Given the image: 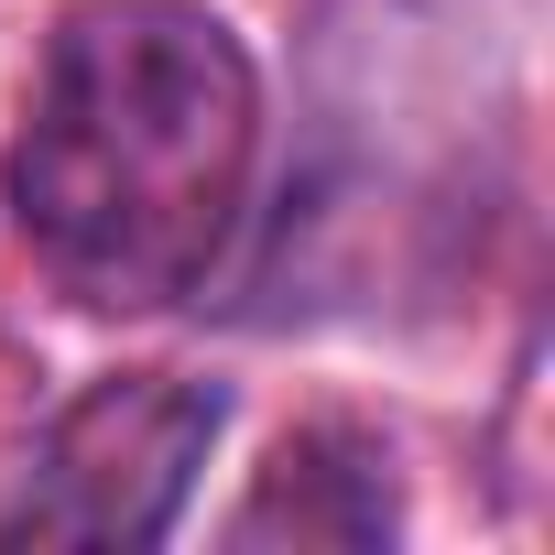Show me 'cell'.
Segmentation results:
<instances>
[{
  "mask_svg": "<svg viewBox=\"0 0 555 555\" xmlns=\"http://www.w3.org/2000/svg\"><path fill=\"white\" fill-rule=\"evenodd\" d=\"M261 164V66L207 0H77L44 34L0 207L44 284L164 317L218 284Z\"/></svg>",
  "mask_w": 555,
  "mask_h": 555,
  "instance_id": "obj_1",
  "label": "cell"
},
{
  "mask_svg": "<svg viewBox=\"0 0 555 555\" xmlns=\"http://www.w3.org/2000/svg\"><path fill=\"white\" fill-rule=\"evenodd\" d=\"M229 425L218 382L185 371H109L44 414L23 490L0 501V544H164L185 490Z\"/></svg>",
  "mask_w": 555,
  "mask_h": 555,
  "instance_id": "obj_2",
  "label": "cell"
},
{
  "mask_svg": "<svg viewBox=\"0 0 555 555\" xmlns=\"http://www.w3.org/2000/svg\"><path fill=\"white\" fill-rule=\"evenodd\" d=\"M403 501H392V447L360 425H295L272 447V468L250 479V501L229 512V544H392Z\"/></svg>",
  "mask_w": 555,
  "mask_h": 555,
  "instance_id": "obj_3",
  "label": "cell"
}]
</instances>
